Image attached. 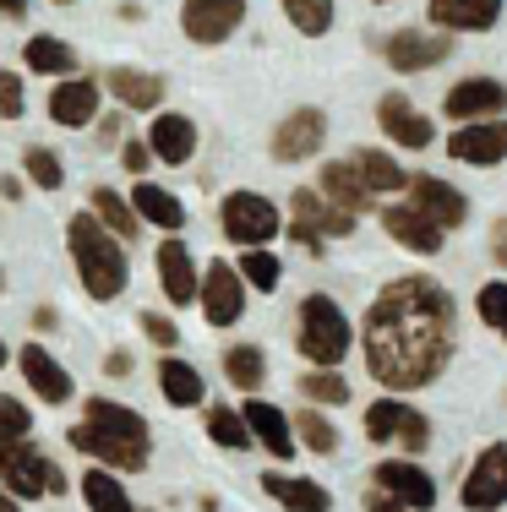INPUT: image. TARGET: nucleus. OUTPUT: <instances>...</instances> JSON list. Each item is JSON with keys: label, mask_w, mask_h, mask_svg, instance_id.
<instances>
[{"label": "nucleus", "mask_w": 507, "mask_h": 512, "mask_svg": "<svg viewBox=\"0 0 507 512\" xmlns=\"http://www.w3.org/2000/svg\"><path fill=\"white\" fill-rule=\"evenodd\" d=\"M458 344V300L431 273H404L377 289V300L360 316V355L377 387L388 393H420L442 382Z\"/></svg>", "instance_id": "nucleus-1"}, {"label": "nucleus", "mask_w": 507, "mask_h": 512, "mask_svg": "<svg viewBox=\"0 0 507 512\" xmlns=\"http://www.w3.org/2000/svg\"><path fill=\"white\" fill-rule=\"evenodd\" d=\"M66 442L77 453L99 458L104 469L115 474H142L153 458V431L131 404H115V398H88L82 404V420L66 431Z\"/></svg>", "instance_id": "nucleus-2"}, {"label": "nucleus", "mask_w": 507, "mask_h": 512, "mask_svg": "<svg viewBox=\"0 0 507 512\" xmlns=\"http://www.w3.org/2000/svg\"><path fill=\"white\" fill-rule=\"evenodd\" d=\"M66 246H71V262H77V278L88 289V300H120L131 284V262H126V240H115L110 229L99 224V213H71L66 224Z\"/></svg>", "instance_id": "nucleus-3"}, {"label": "nucleus", "mask_w": 507, "mask_h": 512, "mask_svg": "<svg viewBox=\"0 0 507 512\" xmlns=\"http://www.w3.org/2000/svg\"><path fill=\"white\" fill-rule=\"evenodd\" d=\"M295 349L306 355V365L317 371H338L355 349V322L344 316L333 295H306L295 311Z\"/></svg>", "instance_id": "nucleus-4"}, {"label": "nucleus", "mask_w": 507, "mask_h": 512, "mask_svg": "<svg viewBox=\"0 0 507 512\" xmlns=\"http://www.w3.org/2000/svg\"><path fill=\"white\" fill-rule=\"evenodd\" d=\"M360 431H366V442H377V447L398 442L409 458L426 453V447H431V420H426V414H420L415 404H404L398 393L371 398L366 414H360Z\"/></svg>", "instance_id": "nucleus-5"}, {"label": "nucleus", "mask_w": 507, "mask_h": 512, "mask_svg": "<svg viewBox=\"0 0 507 512\" xmlns=\"http://www.w3.org/2000/svg\"><path fill=\"white\" fill-rule=\"evenodd\" d=\"M219 224H224L229 246L257 251V246H268V240L284 229V213L262 197V191H229L224 207H219Z\"/></svg>", "instance_id": "nucleus-6"}, {"label": "nucleus", "mask_w": 507, "mask_h": 512, "mask_svg": "<svg viewBox=\"0 0 507 512\" xmlns=\"http://www.w3.org/2000/svg\"><path fill=\"white\" fill-rule=\"evenodd\" d=\"M0 485H6L17 502H39V496L66 491V474H60L33 442H6L0 447Z\"/></svg>", "instance_id": "nucleus-7"}, {"label": "nucleus", "mask_w": 507, "mask_h": 512, "mask_svg": "<svg viewBox=\"0 0 507 512\" xmlns=\"http://www.w3.org/2000/svg\"><path fill=\"white\" fill-rule=\"evenodd\" d=\"M464 512H502L507 507V442H486L458 485Z\"/></svg>", "instance_id": "nucleus-8"}, {"label": "nucleus", "mask_w": 507, "mask_h": 512, "mask_svg": "<svg viewBox=\"0 0 507 512\" xmlns=\"http://www.w3.org/2000/svg\"><path fill=\"white\" fill-rule=\"evenodd\" d=\"M322 142H328V115H322L317 104H306V109H289L279 126H273L268 153L279 158V164H306V158L322 153Z\"/></svg>", "instance_id": "nucleus-9"}, {"label": "nucleus", "mask_w": 507, "mask_h": 512, "mask_svg": "<svg viewBox=\"0 0 507 512\" xmlns=\"http://www.w3.org/2000/svg\"><path fill=\"white\" fill-rule=\"evenodd\" d=\"M442 115L453 126H475V120H502L507 115V88L497 77H464L442 93Z\"/></svg>", "instance_id": "nucleus-10"}, {"label": "nucleus", "mask_w": 507, "mask_h": 512, "mask_svg": "<svg viewBox=\"0 0 507 512\" xmlns=\"http://www.w3.org/2000/svg\"><path fill=\"white\" fill-rule=\"evenodd\" d=\"M202 322L208 327H235L240 316H246V278H240V267L229 262H208V273H202Z\"/></svg>", "instance_id": "nucleus-11"}, {"label": "nucleus", "mask_w": 507, "mask_h": 512, "mask_svg": "<svg viewBox=\"0 0 507 512\" xmlns=\"http://www.w3.org/2000/svg\"><path fill=\"white\" fill-rule=\"evenodd\" d=\"M382 60H388L393 71H431L442 66V60L453 55V39L448 33H426V28H398V33H382Z\"/></svg>", "instance_id": "nucleus-12"}, {"label": "nucleus", "mask_w": 507, "mask_h": 512, "mask_svg": "<svg viewBox=\"0 0 507 512\" xmlns=\"http://www.w3.org/2000/svg\"><path fill=\"white\" fill-rule=\"evenodd\" d=\"M371 485H377L382 496H393V502H404L409 512L437 507V480H431L415 458H382L377 469H371Z\"/></svg>", "instance_id": "nucleus-13"}, {"label": "nucleus", "mask_w": 507, "mask_h": 512, "mask_svg": "<svg viewBox=\"0 0 507 512\" xmlns=\"http://www.w3.org/2000/svg\"><path fill=\"white\" fill-rule=\"evenodd\" d=\"M377 218H382V229H388L393 246H404V251H415V256H437L442 240H448V229L431 224L415 202H388V207H377Z\"/></svg>", "instance_id": "nucleus-14"}, {"label": "nucleus", "mask_w": 507, "mask_h": 512, "mask_svg": "<svg viewBox=\"0 0 507 512\" xmlns=\"http://www.w3.org/2000/svg\"><path fill=\"white\" fill-rule=\"evenodd\" d=\"M377 126H382V137L398 142V148H409V153H426L431 142H437L431 115H420L404 93H382V99H377Z\"/></svg>", "instance_id": "nucleus-15"}, {"label": "nucleus", "mask_w": 507, "mask_h": 512, "mask_svg": "<svg viewBox=\"0 0 507 512\" xmlns=\"http://www.w3.org/2000/svg\"><path fill=\"white\" fill-rule=\"evenodd\" d=\"M240 22H246V0H186L180 6V28L191 44H224Z\"/></svg>", "instance_id": "nucleus-16"}, {"label": "nucleus", "mask_w": 507, "mask_h": 512, "mask_svg": "<svg viewBox=\"0 0 507 512\" xmlns=\"http://www.w3.org/2000/svg\"><path fill=\"white\" fill-rule=\"evenodd\" d=\"M153 262H159V284H164V300H169V306H191V300H202L197 256L186 251V240H180V235H169Z\"/></svg>", "instance_id": "nucleus-17"}, {"label": "nucleus", "mask_w": 507, "mask_h": 512, "mask_svg": "<svg viewBox=\"0 0 507 512\" xmlns=\"http://www.w3.org/2000/svg\"><path fill=\"white\" fill-rule=\"evenodd\" d=\"M409 202H415L431 224H442V229H464L469 224V197L458 186H448L442 175H415V180H409Z\"/></svg>", "instance_id": "nucleus-18"}, {"label": "nucleus", "mask_w": 507, "mask_h": 512, "mask_svg": "<svg viewBox=\"0 0 507 512\" xmlns=\"http://www.w3.org/2000/svg\"><path fill=\"white\" fill-rule=\"evenodd\" d=\"M246 425H251V436H257V447H268L279 463L295 458V447H300V436H295V414H284L279 404H268V398H246Z\"/></svg>", "instance_id": "nucleus-19"}, {"label": "nucleus", "mask_w": 507, "mask_h": 512, "mask_svg": "<svg viewBox=\"0 0 507 512\" xmlns=\"http://www.w3.org/2000/svg\"><path fill=\"white\" fill-rule=\"evenodd\" d=\"M448 153L458 158V164H502L507 158V115L502 120H475V126H458L448 137Z\"/></svg>", "instance_id": "nucleus-20"}, {"label": "nucleus", "mask_w": 507, "mask_h": 512, "mask_svg": "<svg viewBox=\"0 0 507 512\" xmlns=\"http://www.w3.org/2000/svg\"><path fill=\"white\" fill-rule=\"evenodd\" d=\"M437 33H491L502 22V0H426Z\"/></svg>", "instance_id": "nucleus-21"}, {"label": "nucleus", "mask_w": 507, "mask_h": 512, "mask_svg": "<svg viewBox=\"0 0 507 512\" xmlns=\"http://www.w3.org/2000/svg\"><path fill=\"white\" fill-rule=\"evenodd\" d=\"M289 213H295V224H311L317 235H328V240H344V235H355V224H360L355 213H344L338 202H328L317 186H300L295 197H289Z\"/></svg>", "instance_id": "nucleus-22"}, {"label": "nucleus", "mask_w": 507, "mask_h": 512, "mask_svg": "<svg viewBox=\"0 0 507 512\" xmlns=\"http://www.w3.org/2000/svg\"><path fill=\"white\" fill-rule=\"evenodd\" d=\"M349 169L360 175V186H366L371 197H393V191H409V180H415L388 148H355V153H349Z\"/></svg>", "instance_id": "nucleus-23"}, {"label": "nucleus", "mask_w": 507, "mask_h": 512, "mask_svg": "<svg viewBox=\"0 0 507 512\" xmlns=\"http://www.w3.org/2000/svg\"><path fill=\"white\" fill-rule=\"evenodd\" d=\"M148 148H153V158H164V164H191V153H197V120H191V115H175V109L153 115Z\"/></svg>", "instance_id": "nucleus-24"}, {"label": "nucleus", "mask_w": 507, "mask_h": 512, "mask_svg": "<svg viewBox=\"0 0 507 512\" xmlns=\"http://www.w3.org/2000/svg\"><path fill=\"white\" fill-rule=\"evenodd\" d=\"M17 365H22L28 387L44 398V404H66V398H71V376H66V365H60V360H55L44 344H22Z\"/></svg>", "instance_id": "nucleus-25"}, {"label": "nucleus", "mask_w": 507, "mask_h": 512, "mask_svg": "<svg viewBox=\"0 0 507 512\" xmlns=\"http://www.w3.org/2000/svg\"><path fill=\"white\" fill-rule=\"evenodd\" d=\"M93 115H99V82L93 77H71V82H55L50 93V120L55 126H93Z\"/></svg>", "instance_id": "nucleus-26"}, {"label": "nucleus", "mask_w": 507, "mask_h": 512, "mask_svg": "<svg viewBox=\"0 0 507 512\" xmlns=\"http://www.w3.org/2000/svg\"><path fill=\"white\" fill-rule=\"evenodd\" d=\"M262 491L289 512H333V491L317 485V480H306V474H273L268 469L262 474Z\"/></svg>", "instance_id": "nucleus-27"}, {"label": "nucleus", "mask_w": 507, "mask_h": 512, "mask_svg": "<svg viewBox=\"0 0 507 512\" xmlns=\"http://www.w3.org/2000/svg\"><path fill=\"white\" fill-rule=\"evenodd\" d=\"M131 207H137L142 224H159L164 235H180V229H186V202H180L175 191L153 186V180H137V191H131Z\"/></svg>", "instance_id": "nucleus-28"}, {"label": "nucleus", "mask_w": 507, "mask_h": 512, "mask_svg": "<svg viewBox=\"0 0 507 512\" xmlns=\"http://www.w3.org/2000/svg\"><path fill=\"white\" fill-rule=\"evenodd\" d=\"M317 191L328 202H338L344 207V213H377V207H371V191L360 186V175L355 169H349V158H333V164H322V175H317Z\"/></svg>", "instance_id": "nucleus-29"}, {"label": "nucleus", "mask_w": 507, "mask_h": 512, "mask_svg": "<svg viewBox=\"0 0 507 512\" xmlns=\"http://www.w3.org/2000/svg\"><path fill=\"white\" fill-rule=\"evenodd\" d=\"M104 88H110L126 109H159L164 104V77H153V71H142V66L104 71Z\"/></svg>", "instance_id": "nucleus-30"}, {"label": "nucleus", "mask_w": 507, "mask_h": 512, "mask_svg": "<svg viewBox=\"0 0 507 512\" xmlns=\"http://www.w3.org/2000/svg\"><path fill=\"white\" fill-rule=\"evenodd\" d=\"M159 393H164V404H175V409L208 404V382H202V371L186 365V360H175V355L159 360Z\"/></svg>", "instance_id": "nucleus-31"}, {"label": "nucleus", "mask_w": 507, "mask_h": 512, "mask_svg": "<svg viewBox=\"0 0 507 512\" xmlns=\"http://www.w3.org/2000/svg\"><path fill=\"white\" fill-rule=\"evenodd\" d=\"M22 60H28L39 77H77V55H71V44L55 39V33H33V39L22 44Z\"/></svg>", "instance_id": "nucleus-32"}, {"label": "nucleus", "mask_w": 507, "mask_h": 512, "mask_svg": "<svg viewBox=\"0 0 507 512\" xmlns=\"http://www.w3.org/2000/svg\"><path fill=\"white\" fill-rule=\"evenodd\" d=\"M82 502H88V512H137L126 496V485H120V474L104 469V463L82 474Z\"/></svg>", "instance_id": "nucleus-33"}, {"label": "nucleus", "mask_w": 507, "mask_h": 512, "mask_svg": "<svg viewBox=\"0 0 507 512\" xmlns=\"http://www.w3.org/2000/svg\"><path fill=\"white\" fill-rule=\"evenodd\" d=\"M224 376L240 393H257V387L268 382V355H262V344H229L224 349Z\"/></svg>", "instance_id": "nucleus-34"}, {"label": "nucleus", "mask_w": 507, "mask_h": 512, "mask_svg": "<svg viewBox=\"0 0 507 512\" xmlns=\"http://www.w3.org/2000/svg\"><path fill=\"white\" fill-rule=\"evenodd\" d=\"M93 213H99V224L110 229L115 240H137L142 218H137V207H131V197H120V191L99 186V191H93Z\"/></svg>", "instance_id": "nucleus-35"}, {"label": "nucleus", "mask_w": 507, "mask_h": 512, "mask_svg": "<svg viewBox=\"0 0 507 512\" xmlns=\"http://www.w3.org/2000/svg\"><path fill=\"white\" fill-rule=\"evenodd\" d=\"M295 436H300V447H306V453H317V458L338 453V442H344V436H338V425L317 404H306V409L295 414Z\"/></svg>", "instance_id": "nucleus-36"}, {"label": "nucleus", "mask_w": 507, "mask_h": 512, "mask_svg": "<svg viewBox=\"0 0 507 512\" xmlns=\"http://www.w3.org/2000/svg\"><path fill=\"white\" fill-rule=\"evenodd\" d=\"M208 436H213V447H229V453H246V447L257 442L246 414L229 409V404H208Z\"/></svg>", "instance_id": "nucleus-37"}, {"label": "nucleus", "mask_w": 507, "mask_h": 512, "mask_svg": "<svg viewBox=\"0 0 507 512\" xmlns=\"http://www.w3.org/2000/svg\"><path fill=\"white\" fill-rule=\"evenodd\" d=\"M300 393H306V404H317V409H338V404H349V382H344V371H317V365H311L306 376H300Z\"/></svg>", "instance_id": "nucleus-38"}, {"label": "nucleus", "mask_w": 507, "mask_h": 512, "mask_svg": "<svg viewBox=\"0 0 507 512\" xmlns=\"http://www.w3.org/2000/svg\"><path fill=\"white\" fill-rule=\"evenodd\" d=\"M235 267H240V278H246V289H257V295H273V289L284 284V262H279V256H273L268 246L246 251Z\"/></svg>", "instance_id": "nucleus-39"}, {"label": "nucleus", "mask_w": 507, "mask_h": 512, "mask_svg": "<svg viewBox=\"0 0 507 512\" xmlns=\"http://www.w3.org/2000/svg\"><path fill=\"white\" fill-rule=\"evenodd\" d=\"M289 28L306 33V39H322V33L333 28V0H279Z\"/></svg>", "instance_id": "nucleus-40"}, {"label": "nucleus", "mask_w": 507, "mask_h": 512, "mask_svg": "<svg viewBox=\"0 0 507 512\" xmlns=\"http://www.w3.org/2000/svg\"><path fill=\"white\" fill-rule=\"evenodd\" d=\"M22 169H28V180L39 191H60V186H66V164H60V153H50V148H28V153H22Z\"/></svg>", "instance_id": "nucleus-41"}, {"label": "nucleus", "mask_w": 507, "mask_h": 512, "mask_svg": "<svg viewBox=\"0 0 507 512\" xmlns=\"http://www.w3.org/2000/svg\"><path fill=\"white\" fill-rule=\"evenodd\" d=\"M475 316L486 327H497V333H507V284H480L475 289Z\"/></svg>", "instance_id": "nucleus-42"}, {"label": "nucleus", "mask_w": 507, "mask_h": 512, "mask_svg": "<svg viewBox=\"0 0 507 512\" xmlns=\"http://www.w3.org/2000/svg\"><path fill=\"white\" fill-rule=\"evenodd\" d=\"M28 431H33L28 409H22L17 398H0V447H6V442H28Z\"/></svg>", "instance_id": "nucleus-43"}, {"label": "nucleus", "mask_w": 507, "mask_h": 512, "mask_svg": "<svg viewBox=\"0 0 507 512\" xmlns=\"http://www.w3.org/2000/svg\"><path fill=\"white\" fill-rule=\"evenodd\" d=\"M137 327H142V333H148V344H159V349H164V355H169V349L180 344V327L169 322L164 311H142V316H137Z\"/></svg>", "instance_id": "nucleus-44"}, {"label": "nucleus", "mask_w": 507, "mask_h": 512, "mask_svg": "<svg viewBox=\"0 0 507 512\" xmlns=\"http://www.w3.org/2000/svg\"><path fill=\"white\" fill-rule=\"evenodd\" d=\"M0 115H6V120L22 115V82H17V71H0Z\"/></svg>", "instance_id": "nucleus-45"}, {"label": "nucleus", "mask_w": 507, "mask_h": 512, "mask_svg": "<svg viewBox=\"0 0 507 512\" xmlns=\"http://www.w3.org/2000/svg\"><path fill=\"white\" fill-rule=\"evenodd\" d=\"M120 164H126L131 175H142V169L153 164V148L148 142H120Z\"/></svg>", "instance_id": "nucleus-46"}, {"label": "nucleus", "mask_w": 507, "mask_h": 512, "mask_svg": "<svg viewBox=\"0 0 507 512\" xmlns=\"http://www.w3.org/2000/svg\"><path fill=\"white\" fill-rule=\"evenodd\" d=\"M486 251H491V262H502V267H507V213H502V218H491Z\"/></svg>", "instance_id": "nucleus-47"}, {"label": "nucleus", "mask_w": 507, "mask_h": 512, "mask_svg": "<svg viewBox=\"0 0 507 512\" xmlns=\"http://www.w3.org/2000/svg\"><path fill=\"white\" fill-rule=\"evenodd\" d=\"M289 240H295V246H306V251H328V235H317V229L311 224H289Z\"/></svg>", "instance_id": "nucleus-48"}, {"label": "nucleus", "mask_w": 507, "mask_h": 512, "mask_svg": "<svg viewBox=\"0 0 507 512\" xmlns=\"http://www.w3.org/2000/svg\"><path fill=\"white\" fill-rule=\"evenodd\" d=\"M366 512H409L404 502H393V496H382L377 485H371V496H366Z\"/></svg>", "instance_id": "nucleus-49"}, {"label": "nucleus", "mask_w": 507, "mask_h": 512, "mask_svg": "<svg viewBox=\"0 0 507 512\" xmlns=\"http://www.w3.org/2000/svg\"><path fill=\"white\" fill-rule=\"evenodd\" d=\"M104 376H131V355H126V349H115V355H104Z\"/></svg>", "instance_id": "nucleus-50"}, {"label": "nucleus", "mask_w": 507, "mask_h": 512, "mask_svg": "<svg viewBox=\"0 0 507 512\" xmlns=\"http://www.w3.org/2000/svg\"><path fill=\"white\" fill-rule=\"evenodd\" d=\"M120 126H126V120H120V115L99 120V142H120Z\"/></svg>", "instance_id": "nucleus-51"}, {"label": "nucleus", "mask_w": 507, "mask_h": 512, "mask_svg": "<svg viewBox=\"0 0 507 512\" xmlns=\"http://www.w3.org/2000/svg\"><path fill=\"white\" fill-rule=\"evenodd\" d=\"M0 17L22 22V17H28V0H0Z\"/></svg>", "instance_id": "nucleus-52"}, {"label": "nucleus", "mask_w": 507, "mask_h": 512, "mask_svg": "<svg viewBox=\"0 0 507 512\" xmlns=\"http://www.w3.org/2000/svg\"><path fill=\"white\" fill-rule=\"evenodd\" d=\"M0 512H22V507H17V496H11L6 485H0Z\"/></svg>", "instance_id": "nucleus-53"}, {"label": "nucleus", "mask_w": 507, "mask_h": 512, "mask_svg": "<svg viewBox=\"0 0 507 512\" xmlns=\"http://www.w3.org/2000/svg\"><path fill=\"white\" fill-rule=\"evenodd\" d=\"M0 365H6V344H0Z\"/></svg>", "instance_id": "nucleus-54"}, {"label": "nucleus", "mask_w": 507, "mask_h": 512, "mask_svg": "<svg viewBox=\"0 0 507 512\" xmlns=\"http://www.w3.org/2000/svg\"><path fill=\"white\" fill-rule=\"evenodd\" d=\"M55 6H71V0H55Z\"/></svg>", "instance_id": "nucleus-55"}, {"label": "nucleus", "mask_w": 507, "mask_h": 512, "mask_svg": "<svg viewBox=\"0 0 507 512\" xmlns=\"http://www.w3.org/2000/svg\"><path fill=\"white\" fill-rule=\"evenodd\" d=\"M377 6H393V0H377Z\"/></svg>", "instance_id": "nucleus-56"}, {"label": "nucleus", "mask_w": 507, "mask_h": 512, "mask_svg": "<svg viewBox=\"0 0 507 512\" xmlns=\"http://www.w3.org/2000/svg\"><path fill=\"white\" fill-rule=\"evenodd\" d=\"M0 284H6V273H0Z\"/></svg>", "instance_id": "nucleus-57"}, {"label": "nucleus", "mask_w": 507, "mask_h": 512, "mask_svg": "<svg viewBox=\"0 0 507 512\" xmlns=\"http://www.w3.org/2000/svg\"><path fill=\"white\" fill-rule=\"evenodd\" d=\"M502 338H507V333H502Z\"/></svg>", "instance_id": "nucleus-58"}]
</instances>
